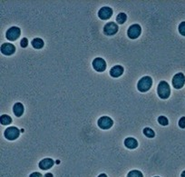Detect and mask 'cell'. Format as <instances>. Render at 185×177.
Here are the masks:
<instances>
[{
    "instance_id": "6da1fadb",
    "label": "cell",
    "mask_w": 185,
    "mask_h": 177,
    "mask_svg": "<svg viewBox=\"0 0 185 177\" xmlns=\"http://www.w3.org/2000/svg\"><path fill=\"white\" fill-rule=\"evenodd\" d=\"M157 93L162 99H167L171 94V88L169 84L165 81H161L157 87Z\"/></svg>"
},
{
    "instance_id": "7a4b0ae2",
    "label": "cell",
    "mask_w": 185,
    "mask_h": 177,
    "mask_svg": "<svg viewBox=\"0 0 185 177\" xmlns=\"http://www.w3.org/2000/svg\"><path fill=\"white\" fill-rule=\"evenodd\" d=\"M151 84H152V80L150 76H143L142 78H141L139 80L138 84H137V88L140 92L144 93L150 89L151 87Z\"/></svg>"
},
{
    "instance_id": "3957f363",
    "label": "cell",
    "mask_w": 185,
    "mask_h": 177,
    "mask_svg": "<svg viewBox=\"0 0 185 177\" xmlns=\"http://www.w3.org/2000/svg\"><path fill=\"white\" fill-rule=\"evenodd\" d=\"M20 34H21V30H20L19 27H17V26H12V27H10L7 31L6 36H7V38L8 40L15 41V40H16L20 36Z\"/></svg>"
},
{
    "instance_id": "277c9868",
    "label": "cell",
    "mask_w": 185,
    "mask_h": 177,
    "mask_svg": "<svg viewBox=\"0 0 185 177\" xmlns=\"http://www.w3.org/2000/svg\"><path fill=\"white\" fill-rule=\"evenodd\" d=\"M185 84V76L183 73L176 74L173 78V85L176 89H181Z\"/></svg>"
},
{
    "instance_id": "5b68a950",
    "label": "cell",
    "mask_w": 185,
    "mask_h": 177,
    "mask_svg": "<svg viewBox=\"0 0 185 177\" xmlns=\"http://www.w3.org/2000/svg\"><path fill=\"white\" fill-rule=\"evenodd\" d=\"M98 126L101 128V129L107 130L110 129L113 125H114V122H113V119H111L108 116H102L100 119H98Z\"/></svg>"
},
{
    "instance_id": "8992f818",
    "label": "cell",
    "mask_w": 185,
    "mask_h": 177,
    "mask_svg": "<svg viewBox=\"0 0 185 177\" xmlns=\"http://www.w3.org/2000/svg\"><path fill=\"white\" fill-rule=\"evenodd\" d=\"M141 32H142L141 26L137 24H134V25H133L129 27L127 35L131 39H136L137 37H139V35H141Z\"/></svg>"
},
{
    "instance_id": "52a82bcc",
    "label": "cell",
    "mask_w": 185,
    "mask_h": 177,
    "mask_svg": "<svg viewBox=\"0 0 185 177\" xmlns=\"http://www.w3.org/2000/svg\"><path fill=\"white\" fill-rule=\"evenodd\" d=\"M19 130L17 129L16 127H14V126H10L8 128H7L5 131V137L8 140H15L16 139L18 136H19Z\"/></svg>"
},
{
    "instance_id": "ba28073f",
    "label": "cell",
    "mask_w": 185,
    "mask_h": 177,
    "mask_svg": "<svg viewBox=\"0 0 185 177\" xmlns=\"http://www.w3.org/2000/svg\"><path fill=\"white\" fill-rule=\"evenodd\" d=\"M117 31H118V25L115 23H114V22H109V23H107L104 25V32L105 35H115Z\"/></svg>"
},
{
    "instance_id": "9c48e42d",
    "label": "cell",
    "mask_w": 185,
    "mask_h": 177,
    "mask_svg": "<svg viewBox=\"0 0 185 177\" xmlns=\"http://www.w3.org/2000/svg\"><path fill=\"white\" fill-rule=\"evenodd\" d=\"M92 66L98 72H104L106 69V63L103 58L97 57L92 61Z\"/></svg>"
},
{
    "instance_id": "30bf717a",
    "label": "cell",
    "mask_w": 185,
    "mask_h": 177,
    "mask_svg": "<svg viewBox=\"0 0 185 177\" xmlns=\"http://www.w3.org/2000/svg\"><path fill=\"white\" fill-rule=\"evenodd\" d=\"M112 15H113V10L109 7H104L98 12V16L103 20L109 19L112 16Z\"/></svg>"
},
{
    "instance_id": "8fae6325",
    "label": "cell",
    "mask_w": 185,
    "mask_h": 177,
    "mask_svg": "<svg viewBox=\"0 0 185 177\" xmlns=\"http://www.w3.org/2000/svg\"><path fill=\"white\" fill-rule=\"evenodd\" d=\"M15 51H16V47H15L14 45H12L10 43H5L1 47L2 54H4L6 56H11L15 53Z\"/></svg>"
},
{
    "instance_id": "7c38bea8",
    "label": "cell",
    "mask_w": 185,
    "mask_h": 177,
    "mask_svg": "<svg viewBox=\"0 0 185 177\" xmlns=\"http://www.w3.org/2000/svg\"><path fill=\"white\" fill-rule=\"evenodd\" d=\"M54 164L55 163H54V161L51 158H46V159L42 160L39 163V167L42 170H48V169H50L54 165Z\"/></svg>"
},
{
    "instance_id": "4fadbf2b",
    "label": "cell",
    "mask_w": 185,
    "mask_h": 177,
    "mask_svg": "<svg viewBox=\"0 0 185 177\" xmlns=\"http://www.w3.org/2000/svg\"><path fill=\"white\" fill-rule=\"evenodd\" d=\"M124 73V67L121 66H115L110 70V75L112 77H119Z\"/></svg>"
},
{
    "instance_id": "5bb4252c",
    "label": "cell",
    "mask_w": 185,
    "mask_h": 177,
    "mask_svg": "<svg viewBox=\"0 0 185 177\" xmlns=\"http://www.w3.org/2000/svg\"><path fill=\"white\" fill-rule=\"evenodd\" d=\"M124 145L129 149H134L138 146V142L133 137H128L124 140Z\"/></svg>"
},
{
    "instance_id": "9a60e30c",
    "label": "cell",
    "mask_w": 185,
    "mask_h": 177,
    "mask_svg": "<svg viewBox=\"0 0 185 177\" xmlns=\"http://www.w3.org/2000/svg\"><path fill=\"white\" fill-rule=\"evenodd\" d=\"M13 111H14V114L16 115V116L19 117L23 115L24 113V106L21 103H16L15 104V106L13 107Z\"/></svg>"
},
{
    "instance_id": "2e32d148",
    "label": "cell",
    "mask_w": 185,
    "mask_h": 177,
    "mask_svg": "<svg viewBox=\"0 0 185 177\" xmlns=\"http://www.w3.org/2000/svg\"><path fill=\"white\" fill-rule=\"evenodd\" d=\"M32 46L35 49H41L44 47V41L41 38H35L32 41Z\"/></svg>"
},
{
    "instance_id": "e0dca14e",
    "label": "cell",
    "mask_w": 185,
    "mask_h": 177,
    "mask_svg": "<svg viewBox=\"0 0 185 177\" xmlns=\"http://www.w3.org/2000/svg\"><path fill=\"white\" fill-rule=\"evenodd\" d=\"M0 122L3 125H8L12 123V118L7 115H3L0 117Z\"/></svg>"
},
{
    "instance_id": "ac0fdd59",
    "label": "cell",
    "mask_w": 185,
    "mask_h": 177,
    "mask_svg": "<svg viewBox=\"0 0 185 177\" xmlns=\"http://www.w3.org/2000/svg\"><path fill=\"white\" fill-rule=\"evenodd\" d=\"M126 19H127V16H126V15H125L124 13H120V14L117 16V17H116L117 23L120 24V25L124 23V22L126 21Z\"/></svg>"
},
{
    "instance_id": "d6986e66",
    "label": "cell",
    "mask_w": 185,
    "mask_h": 177,
    "mask_svg": "<svg viewBox=\"0 0 185 177\" xmlns=\"http://www.w3.org/2000/svg\"><path fill=\"white\" fill-rule=\"evenodd\" d=\"M143 134H144V135L147 136L148 138H152V137H154V135H155L154 131L152 129H151V128H149V127H146V128L143 129Z\"/></svg>"
},
{
    "instance_id": "ffe728a7",
    "label": "cell",
    "mask_w": 185,
    "mask_h": 177,
    "mask_svg": "<svg viewBox=\"0 0 185 177\" xmlns=\"http://www.w3.org/2000/svg\"><path fill=\"white\" fill-rule=\"evenodd\" d=\"M127 177H143L142 172L137 171V170H133L128 174Z\"/></svg>"
},
{
    "instance_id": "44dd1931",
    "label": "cell",
    "mask_w": 185,
    "mask_h": 177,
    "mask_svg": "<svg viewBox=\"0 0 185 177\" xmlns=\"http://www.w3.org/2000/svg\"><path fill=\"white\" fill-rule=\"evenodd\" d=\"M158 122H159V124L162 125H167L169 124L168 119L165 117V116H162L158 118Z\"/></svg>"
},
{
    "instance_id": "7402d4cb",
    "label": "cell",
    "mask_w": 185,
    "mask_h": 177,
    "mask_svg": "<svg viewBox=\"0 0 185 177\" xmlns=\"http://www.w3.org/2000/svg\"><path fill=\"white\" fill-rule=\"evenodd\" d=\"M179 32L181 35L185 36V22H182L179 25Z\"/></svg>"
},
{
    "instance_id": "603a6c76",
    "label": "cell",
    "mask_w": 185,
    "mask_h": 177,
    "mask_svg": "<svg viewBox=\"0 0 185 177\" xmlns=\"http://www.w3.org/2000/svg\"><path fill=\"white\" fill-rule=\"evenodd\" d=\"M27 45H28V40L26 38H23L21 40V42H20V46L23 47V48H25V47H27Z\"/></svg>"
},
{
    "instance_id": "cb8c5ba5",
    "label": "cell",
    "mask_w": 185,
    "mask_h": 177,
    "mask_svg": "<svg viewBox=\"0 0 185 177\" xmlns=\"http://www.w3.org/2000/svg\"><path fill=\"white\" fill-rule=\"evenodd\" d=\"M179 126L181 128H185V117H182L179 121Z\"/></svg>"
},
{
    "instance_id": "d4e9b609",
    "label": "cell",
    "mask_w": 185,
    "mask_h": 177,
    "mask_svg": "<svg viewBox=\"0 0 185 177\" xmlns=\"http://www.w3.org/2000/svg\"><path fill=\"white\" fill-rule=\"evenodd\" d=\"M29 177H42V175H41L40 173H37V172H35V173L31 174Z\"/></svg>"
},
{
    "instance_id": "484cf974",
    "label": "cell",
    "mask_w": 185,
    "mask_h": 177,
    "mask_svg": "<svg viewBox=\"0 0 185 177\" xmlns=\"http://www.w3.org/2000/svg\"><path fill=\"white\" fill-rule=\"evenodd\" d=\"M45 177H53V175L52 174H50V173H48V174H46Z\"/></svg>"
},
{
    "instance_id": "4316f807",
    "label": "cell",
    "mask_w": 185,
    "mask_h": 177,
    "mask_svg": "<svg viewBox=\"0 0 185 177\" xmlns=\"http://www.w3.org/2000/svg\"><path fill=\"white\" fill-rule=\"evenodd\" d=\"M98 177H107V175H106L105 174H101V175H100Z\"/></svg>"
},
{
    "instance_id": "83f0119b",
    "label": "cell",
    "mask_w": 185,
    "mask_h": 177,
    "mask_svg": "<svg viewBox=\"0 0 185 177\" xmlns=\"http://www.w3.org/2000/svg\"><path fill=\"white\" fill-rule=\"evenodd\" d=\"M181 177H185V171H183V172L182 173V175H181Z\"/></svg>"
},
{
    "instance_id": "f1b7e54d",
    "label": "cell",
    "mask_w": 185,
    "mask_h": 177,
    "mask_svg": "<svg viewBox=\"0 0 185 177\" xmlns=\"http://www.w3.org/2000/svg\"><path fill=\"white\" fill-rule=\"evenodd\" d=\"M155 177H159V176H155Z\"/></svg>"
}]
</instances>
